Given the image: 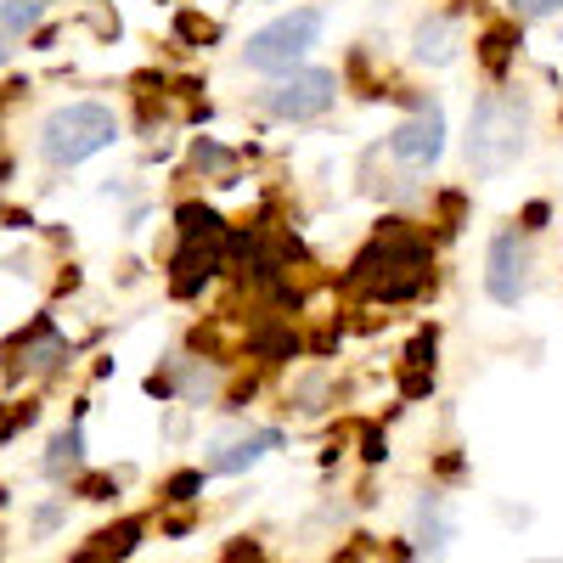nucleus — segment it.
Segmentation results:
<instances>
[{"label":"nucleus","instance_id":"393cba45","mask_svg":"<svg viewBox=\"0 0 563 563\" xmlns=\"http://www.w3.org/2000/svg\"><path fill=\"white\" fill-rule=\"evenodd\" d=\"M361 456L366 462H389V434L378 429V422H366V429H361Z\"/></svg>","mask_w":563,"mask_h":563},{"label":"nucleus","instance_id":"bb28decb","mask_svg":"<svg viewBox=\"0 0 563 563\" xmlns=\"http://www.w3.org/2000/svg\"><path fill=\"white\" fill-rule=\"evenodd\" d=\"M220 563H265V547L243 536V541H231V547L220 552Z\"/></svg>","mask_w":563,"mask_h":563},{"label":"nucleus","instance_id":"f8f14e48","mask_svg":"<svg viewBox=\"0 0 563 563\" xmlns=\"http://www.w3.org/2000/svg\"><path fill=\"white\" fill-rule=\"evenodd\" d=\"M12 355H23L29 372H57V366L74 361V344L63 333H52V321H34L23 333V344H12Z\"/></svg>","mask_w":563,"mask_h":563},{"label":"nucleus","instance_id":"7c9ffc66","mask_svg":"<svg viewBox=\"0 0 563 563\" xmlns=\"http://www.w3.org/2000/svg\"><path fill=\"white\" fill-rule=\"evenodd\" d=\"M541 563H558V558H541Z\"/></svg>","mask_w":563,"mask_h":563},{"label":"nucleus","instance_id":"412c9836","mask_svg":"<svg viewBox=\"0 0 563 563\" xmlns=\"http://www.w3.org/2000/svg\"><path fill=\"white\" fill-rule=\"evenodd\" d=\"M434 350H440V333H434V327H422V333L406 344V366L411 372H434Z\"/></svg>","mask_w":563,"mask_h":563},{"label":"nucleus","instance_id":"a878e982","mask_svg":"<svg viewBox=\"0 0 563 563\" xmlns=\"http://www.w3.org/2000/svg\"><path fill=\"white\" fill-rule=\"evenodd\" d=\"M422 395H434V372H400V400H422Z\"/></svg>","mask_w":563,"mask_h":563},{"label":"nucleus","instance_id":"6e6552de","mask_svg":"<svg viewBox=\"0 0 563 563\" xmlns=\"http://www.w3.org/2000/svg\"><path fill=\"white\" fill-rule=\"evenodd\" d=\"M282 445H288V434H282V429H243V434L214 440L209 456H203V467H209V474H249L260 456H271Z\"/></svg>","mask_w":563,"mask_h":563},{"label":"nucleus","instance_id":"20e7f679","mask_svg":"<svg viewBox=\"0 0 563 563\" xmlns=\"http://www.w3.org/2000/svg\"><path fill=\"white\" fill-rule=\"evenodd\" d=\"M321 29H327L321 7H294V12L271 18L265 29H254V34L243 40V63H249L254 74H271V79L299 74V68H305V57L316 52Z\"/></svg>","mask_w":563,"mask_h":563},{"label":"nucleus","instance_id":"f257e3e1","mask_svg":"<svg viewBox=\"0 0 563 563\" xmlns=\"http://www.w3.org/2000/svg\"><path fill=\"white\" fill-rule=\"evenodd\" d=\"M525 147H530V97L525 90H507V85L485 90V97L467 108V141H462L467 175L496 180L525 158Z\"/></svg>","mask_w":563,"mask_h":563},{"label":"nucleus","instance_id":"a211bd4d","mask_svg":"<svg viewBox=\"0 0 563 563\" xmlns=\"http://www.w3.org/2000/svg\"><path fill=\"white\" fill-rule=\"evenodd\" d=\"M249 350L265 355V361H294L299 355V339H294V327H265V333H254Z\"/></svg>","mask_w":563,"mask_h":563},{"label":"nucleus","instance_id":"2eb2a0df","mask_svg":"<svg viewBox=\"0 0 563 563\" xmlns=\"http://www.w3.org/2000/svg\"><path fill=\"white\" fill-rule=\"evenodd\" d=\"M512 45H519V23H496V29L479 34V63H485L490 79H501L512 68Z\"/></svg>","mask_w":563,"mask_h":563},{"label":"nucleus","instance_id":"5701e85b","mask_svg":"<svg viewBox=\"0 0 563 563\" xmlns=\"http://www.w3.org/2000/svg\"><path fill=\"white\" fill-rule=\"evenodd\" d=\"M175 34H180L186 45H203V40H214L220 29H214L209 18H198V12H180V18H175Z\"/></svg>","mask_w":563,"mask_h":563},{"label":"nucleus","instance_id":"f3484780","mask_svg":"<svg viewBox=\"0 0 563 563\" xmlns=\"http://www.w3.org/2000/svg\"><path fill=\"white\" fill-rule=\"evenodd\" d=\"M45 18V0H7V45H18L23 34H34Z\"/></svg>","mask_w":563,"mask_h":563},{"label":"nucleus","instance_id":"4468645a","mask_svg":"<svg viewBox=\"0 0 563 563\" xmlns=\"http://www.w3.org/2000/svg\"><path fill=\"white\" fill-rule=\"evenodd\" d=\"M79 417H85V411H74V422L52 440V451H45V479H68V474H79V467H85V434H79Z\"/></svg>","mask_w":563,"mask_h":563},{"label":"nucleus","instance_id":"1a4fd4ad","mask_svg":"<svg viewBox=\"0 0 563 563\" xmlns=\"http://www.w3.org/2000/svg\"><path fill=\"white\" fill-rule=\"evenodd\" d=\"M456 45H462V23L451 12H429L417 29H411V57L422 68H445L456 63Z\"/></svg>","mask_w":563,"mask_h":563},{"label":"nucleus","instance_id":"6ab92c4d","mask_svg":"<svg viewBox=\"0 0 563 563\" xmlns=\"http://www.w3.org/2000/svg\"><path fill=\"white\" fill-rule=\"evenodd\" d=\"M231 164H238V158H231V147H220V141H209V135L192 141V169L198 175H225Z\"/></svg>","mask_w":563,"mask_h":563},{"label":"nucleus","instance_id":"c756f323","mask_svg":"<svg viewBox=\"0 0 563 563\" xmlns=\"http://www.w3.org/2000/svg\"><path fill=\"white\" fill-rule=\"evenodd\" d=\"M68 563H108V558H102V552H97V547H90V541H85V547H79V552H74V558H68Z\"/></svg>","mask_w":563,"mask_h":563},{"label":"nucleus","instance_id":"0eeeda50","mask_svg":"<svg viewBox=\"0 0 563 563\" xmlns=\"http://www.w3.org/2000/svg\"><path fill=\"white\" fill-rule=\"evenodd\" d=\"M440 153H445V113H440V102H422L411 119H400L389 130V158H400L411 169L440 164Z\"/></svg>","mask_w":563,"mask_h":563},{"label":"nucleus","instance_id":"f03ea898","mask_svg":"<svg viewBox=\"0 0 563 563\" xmlns=\"http://www.w3.org/2000/svg\"><path fill=\"white\" fill-rule=\"evenodd\" d=\"M350 282L355 288H366L372 299H411L429 288V243L411 238L406 220H384V231L372 238L355 260H350Z\"/></svg>","mask_w":563,"mask_h":563},{"label":"nucleus","instance_id":"dca6fc26","mask_svg":"<svg viewBox=\"0 0 563 563\" xmlns=\"http://www.w3.org/2000/svg\"><path fill=\"white\" fill-rule=\"evenodd\" d=\"M90 547H97L108 563H124V558L141 547V519H119V525L97 530V536H90Z\"/></svg>","mask_w":563,"mask_h":563},{"label":"nucleus","instance_id":"c85d7f7f","mask_svg":"<svg viewBox=\"0 0 563 563\" xmlns=\"http://www.w3.org/2000/svg\"><path fill=\"white\" fill-rule=\"evenodd\" d=\"M57 519H63V507H40V512H34V530H40V536L57 530Z\"/></svg>","mask_w":563,"mask_h":563},{"label":"nucleus","instance_id":"aec40b11","mask_svg":"<svg viewBox=\"0 0 563 563\" xmlns=\"http://www.w3.org/2000/svg\"><path fill=\"white\" fill-rule=\"evenodd\" d=\"M203 474L209 467H180V474L164 479V501H198L203 496Z\"/></svg>","mask_w":563,"mask_h":563},{"label":"nucleus","instance_id":"9d476101","mask_svg":"<svg viewBox=\"0 0 563 563\" xmlns=\"http://www.w3.org/2000/svg\"><path fill=\"white\" fill-rule=\"evenodd\" d=\"M220 249L225 243H180V254L169 260V294L175 299H198L203 282L220 271Z\"/></svg>","mask_w":563,"mask_h":563},{"label":"nucleus","instance_id":"9b49d317","mask_svg":"<svg viewBox=\"0 0 563 563\" xmlns=\"http://www.w3.org/2000/svg\"><path fill=\"white\" fill-rule=\"evenodd\" d=\"M451 536H456V519H451L445 496L422 490V496H417V519H411V541H417V552H422V558H445Z\"/></svg>","mask_w":563,"mask_h":563},{"label":"nucleus","instance_id":"4be33fe9","mask_svg":"<svg viewBox=\"0 0 563 563\" xmlns=\"http://www.w3.org/2000/svg\"><path fill=\"white\" fill-rule=\"evenodd\" d=\"M507 12H512V23H547L563 12V0H507Z\"/></svg>","mask_w":563,"mask_h":563},{"label":"nucleus","instance_id":"ddd939ff","mask_svg":"<svg viewBox=\"0 0 563 563\" xmlns=\"http://www.w3.org/2000/svg\"><path fill=\"white\" fill-rule=\"evenodd\" d=\"M175 231H180V243H225L231 238L220 209H209V203H180L175 209Z\"/></svg>","mask_w":563,"mask_h":563},{"label":"nucleus","instance_id":"b1692460","mask_svg":"<svg viewBox=\"0 0 563 563\" xmlns=\"http://www.w3.org/2000/svg\"><path fill=\"white\" fill-rule=\"evenodd\" d=\"M85 501H108V496H119V479L113 474H79V485H74Z\"/></svg>","mask_w":563,"mask_h":563},{"label":"nucleus","instance_id":"7ed1b4c3","mask_svg":"<svg viewBox=\"0 0 563 563\" xmlns=\"http://www.w3.org/2000/svg\"><path fill=\"white\" fill-rule=\"evenodd\" d=\"M119 141V113L108 102H63L40 119V135H34V147L45 164H57V169H74L85 158H97L108 153Z\"/></svg>","mask_w":563,"mask_h":563},{"label":"nucleus","instance_id":"39448f33","mask_svg":"<svg viewBox=\"0 0 563 563\" xmlns=\"http://www.w3.org/2000/svg\"><path fill=\"white\" fill-rule=\"evenodd\" d=\"M333 102H339V74L333 68H299V74H282L260 90V108L271 119H288V124H310Z\"/></svg>","mask_w":563,"mask_h":563},{"label":"nucleus","instance_id":"423d86ee","mask_svg":"<svg viewBox=\"0 0 563 563\" xmlns=\"http://www.w3.org/2000/svg\"><path fill=\"white\" fill-rule=\"evenodd\" d=\"M536 288V249H530V231H496L490 254H485V294L501 310H519Z\"/></svg>","mask_w":563,"mask_h":563},{"label":"nucleus","instance_id":"cd10ccee","mask_svg":"<svg viewBox=\"0 0 563 563\" xmlns=\"http://www.w3.org/2000/svg\"><path fill=\"white\" fill-rule=\"evenodd\" d=\"M519 220H525L519 231H547V220H552V203H541V198H536V203H525V214H519Z\"/></svg>","mask_w":563,"mask_h":563}]
</instances>
